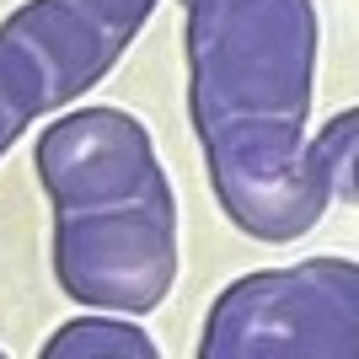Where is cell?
<instances>
[{
    "label": "cell",
    "instance_id": "cell-9",
    "mask_svg": "<svg viewBox=\"0 0 359 359\" xmlns=\"http://www.w3.org/2000/svg\"><path fill=\"white\" fill-rule=\"evenodd\" d=\"M27 123H32V113H27L22 102H16V97H11V86L0 81V156H6V150L16 145V135H22Z\"/></svg>",
    "mask_w": 359,
    "mask_h": 359
},
{
    "label": "cell",
    "instance_id": "cell-5",
    "mask_svg": "<svg viewBox=\"0 0 359 359\" xmlns=\"http://www.w3.org/2000/svg\"><path fill=\"white\" fill-rule=\"evenodd\" d=\"M129 43V32L86 11L81 0H27L0 22V81L32 118H43L107 81Z\"/></svg>",
    "mask_w": 359,
    "mask_h": 359
},
{
    "label": "cell",
    "instance_id": "cell-6",
    "mask_svg": "<svg viewBox=\"0 0 359 359\" xmlns=\"http://www.w3.org/2000/svg\"><path fill=\"white\" fill-rule=\"evenodd\" d=\"M38 182L54 210H91V204H123L172 188L156 161L150 129L123 107H81L65 113L38 135L32 150Z\"/></svg>",
    "mask_w": 359,
    "mask_h": 359
},
{
    "label": "cell",
    "instance_id": "cell-2",
    "mask_svg": "<svg viewBox=\"0 0 359 359\" xmlns=\"http://www.w3.org/2000/svg\"><path fill=\"white\" fill-rule=\"evenodd\" d=\"M188 107L194 129L241 113H311V0H188Z\"/></svg>",
    "mask_w": 359,
    "mask_h": 359
},
{
    "label": "cell",
    "instance_id": "cell-8",
    "mask_svg": "<svg viewBox=\"0 0 359 359\" xmlns=\"http://www.w3.org/2000/svg\"><path fill=\"white\" fill-rule=\"evenodd\" d=\"M81 6H86V11H97L102 22H113L118 32H129V38H135V32L150 22V11H156L161 0H81Z\"/></svg>",
    "mask_w": 359,
    "mask_h": 359
},
{
    "label": "cell",
    "instance_id": "cell-4",
    "mask_svg": "<svg viewBox=\"0 0 359 359\" xmlns=\"http://www.w3.org/2000/svg\"><path fill=\"white\" fill-rule=\"evenodd\" d=\"M54 279L97 311H156L177 285L172 188L123 204L54 210Z\"/></svg>",
    "mask_w": 359,
    "mask_h": 359
},
{
    "label": "cell",
    "instance_id": "cell-7",
    "mask_svg": "<svg viewBox=\"0 0 359 359\" xmlns=\"http://www.w3.org/2000/svg\"><path fill=\"white\" fill-rule=\"evenodd\" d=\"M156 359L150 332L135 322H118V316H81V322H65L54 338L43 344V359Z\"/></svg>",
    "mask_w": 359,
    "mask_h": 359
},
{
    "label": "cell",
    "instance_id": "cell-3",
    "mask_svg": "<svg viewBox=\"0 0 359 359\" xmlns=\"http://www.w3.org/2000/svg\"><path fill=\"white\" fill-rule=\"evenodd\" d=\"M204 359H354L359 354V263L306 257L225 285L204 316Z\"/></svg>",
    "mask_w": 359,
    "mask_h": 359
},
{
    "label": "cell",
    "instance_id": "cell-1",
    "mask_svg": "<svg viewBox=\"0 0 359 359\" xmlns=\"http://www.w3.org/2000/svg\"><path fill=\"white\" fill-rule=\"evenodd\" d=\"M198 145L225 220L257 241H295L332 210V198H354V107L316 140H306V118L241 113L198 129Z\"/></svg>",
    "mask_w": 359,
    "mask_h": 359
}]
</instances>
